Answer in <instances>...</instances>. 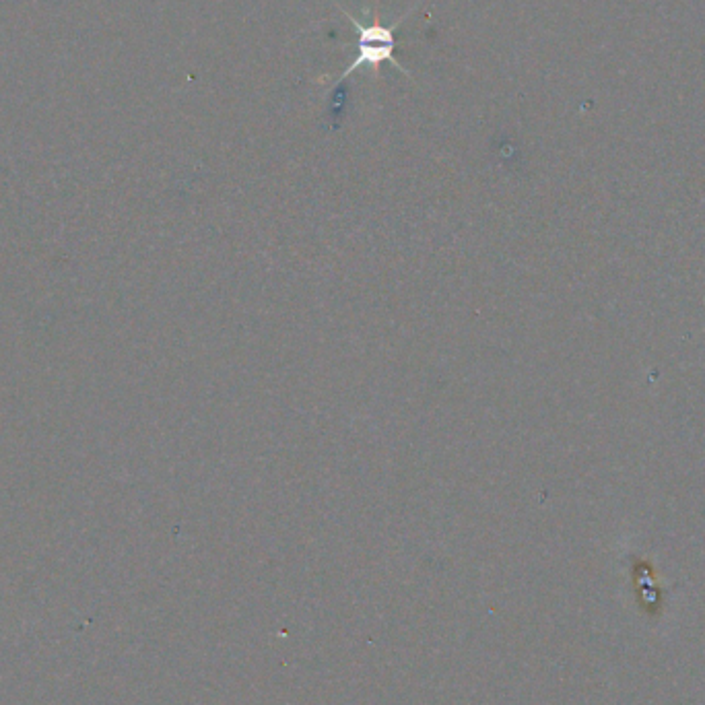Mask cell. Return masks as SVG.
I'll return each instance as SVG.
<instances>
[{
  "label": "cell",
  "mask_w": 705,
  "mask_h": 705,
  "mask_svg": "<svg viewBox=\"0 0 705 705\" xmlns=\"http://www.w3.org/2000/svg\"><path fill=\"white\" fill-rule=\"evenodd\" d=\"M345 17L357 27V54L355 58L351 60V64L345 69V73L341 75V81L347 79L351 73L363 69V66H369V69L374 71V75H378L380 71V66L384 62H390L392 66H396V69L400 73H405L409 75V71L402 66L396 58H394V50H396V40H394V31L396 27L402 23V19H407L405 17H400L396 19L392 25H380V23H369V25H363L361 21H357L353 15L345 13Z\"/></svg>",
  "instance_id": "cell-1"
}]
</instances>
